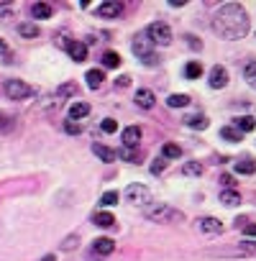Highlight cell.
<instances>
[{
    "label": "cell",
    "instance_id": "44",
    "mask_svg": "<svg viewBox=\"0 0 256 261\" xmlns=\"http://www.w3.org/2000/svg\"><path fill=\"white\" fill-rule=\"evenodd\" d=\"M0 54H8V46H6V41L0 39Z\"/></svg>",
    "mask_w": 256,
    "mask_h": 261
},
{
    "label": "cell",
    "instance_id": "29",
    "mask_svg": "<svg viewBox=\"0 0 256 261\" xmlns=\"http://www.w3.org/2000/svg\"><path fill=\"white\" fill-rule=\"evenodd\" d=\"M243 77H246V82H248L251 87H256V62H248V64L243 67Z\"/></svg>",
    "mask_w": 256,
    "mask_h": 261
},
{
    "label": "cell",
    "instance_id": "4",
    "mask_svg": "<svg viewBox=\"0 0 256 261\" xmlns=\"http://www.w3.org/2000/svg\"><path fill=\"white\" fill-rule=\"evenodd\" d=\"M131 49H134V54H136V57H141V59L154 57V41L146 36V31H141V34H136V36H134Z\"/></svg>",
    "mask_w": 256,
    "mask_h": 261
},
{
    "label": "cell",
    "instance_id": "2",
    "mask_svg": "<svg viewBox=\"0 0 256 261\" xmlns=\"http://www.w3.org/2000/svg\"><path fill=\"white\" fill-rule=\"evenodd\" d=\"M144 215H146L151 223H172V220H182V218H185L180 210H174V207H169V205H164V202L149 205V207L144 210Z\"/></svg>",
    "mask_w": 256,
    "mask_h": 261
},
{
    "label": "cell",
    "instance_id": "43",
    "mask_svg": "<svg viewBox=\"0 0 256 261\" xmlns=\"http://www.w3.org/2000/svg\"><path fill=\"white\" fill-rule=\"evenodd\" d=\"M6 13L11 16V6H3V3H0V16H6Z\"/></svg>",
    "mask_w": 256,
    "mask_h": 261
},
{
    "label": "cell",
    "instance_id": "26",
    "mask_svg": "<svg viewBox=\"0 0 256 261\" xmlns=\"http://www.w3.org/2000/svg\"><path fill=\"white\" fill-rule=\"evenodd\" d=\"M200 74H202V64H200V62H190V64L185 67V77H187V80H197Z\"/></svg>",
    "mask_w": 256,
    "mask_h": 261
},
{
    "label": "cell",
    "instance_id": "32",
    "mask_svg": "<svg viewBox=\"0 0 256 261\" xmlns=\"http://www.w3.org/2000/svg\"><path fill=\"white\" fill-rule=\"evenodd\" d=\"M100 205H105V207H113V205H118V192H115V190L105 192V195L100 197Z\"/></svg>",
    "mask_w": 256,
    "mask_h": 261
},
{
    "label": "cell",
    "instance_id": "16",
    "mask_svg": "<svg viewBox=\"0 0 256 261\" xmlns=\"http://www.w3.org/2000/svg\"><path fill=\"white\" fill-rule=\"evenodd\" d=\"M85 115H90V105H87V102H74V105L69 108V120H80V118H85Z\"/></svg>",
    "mask_w": 256,
    "mask_h": 261
},
{
    "label": "cell",
    "instance_id": "34",
    "mask_svg": "<svg viewBox=\"0 0 256 261\" xmlns=\"http://www.w3.org/2000/svg\"><path fill=\"white\" fill-rule=\"evenodd\" d=\"M11 128H13V118H6V115H0V134H8Z\"/></svg>",
    "mask_w": 256,
    "mask_h": 261
},
{
    "label": "cell",
    "instance_id": "11",
    "mask_svg": "<svg viewBox=\"0 0 256 261\" xmlns=\"http://www.w3.org/2000/svg\"><path fill=\"white\" fill-rule=\"evenodd\" d=\"M97 13H100V18H118L123 13V3H103L97 8Z\"/></svg>",
    "mask_w": 256,
    "mask_h": 261
},
{
    "label": "cell",
    "instance_id": "14",
    "mask_svg": "<svg viewBox=\"0 0 256 261\" xmlns=\"http://www.w3.org/2000/svg\"><path fill=\"white\" fill-rule=\"evenodd\" d=\"M49 16H52V6H49V3H34V6H31V18L44 21V18H49Z\"/></svg>",
    "mask_w": 256,
    "mask_h": 261
},
{
    "label": "cell",
    "instance_id": "40",
    "mask_svg": "<svg viewBox=\"0 0 256 261\" xmlns=\"http://www.w3.org/2000/svg\"><path fill=\"white\" fill-rule=\"evenodd\" d=\"M220 182H223V185H225L228 190L233 187V177H231V174H223V177H220Z\"/></svg>",
    "mask_w": 256,
    "mask_h": 261
},
{
    "label": "cell",
    "instance_id": "6",
    "mask_svg": "<svg viewBox=\"0 0 256 261\" xmlns=\"http://www.w3.org/2000/svg\"><path fill=\"white\" fill-rule=\"evenodd\" d=\"M6 92H8L11 100H23V97H29L34 90H31L26 82H21V80H8V82H6Z\"/></svg>",
    "mask_w": 256,
    "mask_h": 261
},
{
    "label": "cell",
    "instance_id": "31",
    "mask_svg": "<svg viewBox=\"0 0 256 261\" xmlns=\"http://www.w3.org/2000/svg\"><path fill=\"white\" fill-rule=\"evenodd\" d=\"M182 172L190 174V177H197V174H202V164H200V162H187V164L182 167Z\"/></svg>",
    "mask_w": 256,
    "mask_h": 261
},
{
    "label": "cell",
    "instance_id": "35",
    "mask_svg": "<svg viewBox=\"0 0 256 261\" xmlns=\"http://www.w3.org/2000/svg\"><path fill=\"white\" fill-rule=\"evenodd\" d=\"M164 167H167V159H164V156H159V159H154L151 172H154V174H162V172H164Z\"/></svg>",
    "mask_w": 256,
    "mask_h": 261
},
{
    "label": "cell",
    "instance_id": "1",
    "mask_svg": "<svg viewBox=\"0 0 256 261\" xmlns=\"http://www.w3.org/2000/svg\"><path fill=\"white\" fill-rule=\"evenodd\" d=\"M213 31L220 39H228V41L243 39L248 34V16H246L243 6L241 3H225V6H220V11L213 16Z\"/></svg>",
    "mask_w": 256,
    "mask_h": 261
},
{
    "label": "cell",
    "instance_id": "30",
    "mask_svg": "<svg viewBox=\"0 0 256 261\" xmlns=\"http://www.w3.org/2000/svg\"><path fill=\"white\" fill-rule=\"evenodd\" d=\"M115 156H120L123 162H139V151L136 149H128V146H123Z\"/></svg>",
    "mask_w": 256,
    "mask_h": 261
},
{
    "label": "cell",
    "instance_id": "3",
    "mask_svg": "<svg viewBox=\"0 0 256 261\" xmlns=\"http://www.w3.org/2000/svg\"><path fill=\"white\" fill-rule=\"evenodd\" d=\"M146 36H149L154 44H159V46H167V44H172V29H169L164 21H157V23H151V26L146 29Z\"/></svg>",
    "mask_w": 256,
    "mask_h": 261
},
{
    "label": "cell",
    "instance_id": "45",
    "mask_svg": "<svg viewBox=\"0 0 256 261\" xmlns=\"http://www.w3.org/2000/svg\"><path fill=\"white\" fill-rule=\"evenodd\" d=\"M44 261H54V256H52V253H49V256H44Z\"/></svg>",
    "mask_w": 256,
    "mask_h": 261
},
{
    "label": "cell",
    "instance_id": "13",
    "mask_svg": "<svg viewBox=\"0 0 256 261\" xmlns=\"http://www.w3.org/2000/svg\"><path fill=\"white\" fill-rule=\"evenodd\" d=\"M67 51H69V57H72L74 62H85V59H87V46L80 44V41H69Z\"/></svg>",
    "mask_w": 256,
    "mask_h": 261
},
{
    "label": "cell",
    "instance_id": "24",
    "mask_svg": "<svg viewBox=\"0 0 256 261\" xmlns=\"http://www.w3.org/2000/svg\"><path fill=\"white\" fill-rule=\"evenodd\" d=\"M92 223H95V225H100V228H110V225L115 223V218H113L110 213H95Z\"/></svg>",
    "mask_w": 256,
    "mask_h": 261
},
{
    "label": "cell",
    "instance_id": "41",
    "mask_svg": "<svg viewBox=\"0 0 256 261\" xmlns=\"http://www.w3.org/2000/svg\"><path fill=\"white\" fill-rule=\"evenodd\" d=\"M128 80H131V77H125V74H123V77H118V80H115V85H118V87H125V85H128Z\"/></svg>",
    "mask_w": 256,
    "mask_h": 261
},
{
    "label": "cell",
    "instance_id": "22",
    "mask_svg": "<svg viewBox=\"0 0 256 261\" xmlns=\"http://www.w3.org/2000/svg\"><path fill=\"white\" fill-rule=\"evenodd\" d=\"M92 151H95L103 162H113V159H115V151H113V149H108V146H103V144H95V146H92Z\"/></svg>",
    "mask_w": 256,
    "mask_h": 261
},
{
    "label": "cell",
    "instance_id": "28",
    "mask_svg": "<svg viewBox=\"0 0 256 261\" xmlns=\"http://www.w3.org/2000/svg\"><path fill=\"white\" fill-rule=\"evenodd\" d=\"M162 154H164V159H180L182 156V149L177 144H164L162 146Z\"/></svg>",
    "mask_w": 256,
    "mask_h": 261
},
{
    "label": "cell",
    "instance_id": "36",
    "mask_svg": "<svg viewBox=\"0 0 256 261\" xmlns=\"http://www.w3.org/2000/svg\"><path fill=\"white\" fill-rule=\"evenodd\" d=\"M59 95H62V97H67V95H77V85H72V82H69V85H62V87H59Z\"/></svg>",
    "mask_w": 256,
    "mask_h": 261
},
{
    "label": "cell",
    "instance_id": "23",
    "mask_svg": "<svg viewBox=\"0 0 256 261\" xmlns=\"http://www.w3.org/2000/svg\"><path fill=\"white\" fill-rule=\"evenodd\" d=\"M236 172H238V174H253V172H256V162L241 159V162H236Z\"/></svg>",
    "mask_w": 256,
    "mask_h": 261
},
{
    "label": "cell",
    "instance_id": "18",
    "mask_svg": "<svg viewBox=\"0 0 256 261\" xmlns=\"http://www.w3.org/2000/svg\"><path fill=\"white\" fill-rule=\"evenodd\" d=\"M220 136H223L225 141H231V144H238L243 134H241L238 128H233V125H225V128H220Z\"/></svg>",
    "mask_w": 256,
    "mask_h": 261
},
{
    "label": "cell",
    "instance_id": "15",
    "mask_svg": "<svg viewBox=\"0 0 256 261\" xmlns=\"http://www.w3.org/2000/svg\"><path fill=\"white\" fill-rule=\"evenodd\" d=\"M85 80H87V87H92V90H97V87L103 85V80H105V74H103V69H90V72L85 74Z\"/></svg>",
    "mask_w": 256,
    "mask_h": 261
},
{
    "label": "cell",
    "instance_id": "9",
    "mask_svg": "<svg viewBox=\"0 0 256 261\" xmlns=\"http://www.w3.org/2000/svg\"><path fill=\"white\" fill-rule=\"evenodd\" d=\"M141 141V128H136V125H128L125 130H123V146H128V149H136V144Z\"/></svg>",
    "mask_w": 256,
    "mask_h": 261
},
{
    "label": "cell",
    "instance_id": "5",
    "mask_svg": "<svg viewBox=\"0 0 256 261\" xmlns=\"http://www.w3.org/2000/svg\"><path fill=\"white\" fill-rule=\"evenodd\" d=\"M123 195H125L128 202H134V205H146L151 200V190L146 185H128Z\"/></svg>",
    "mask_w": 256,
    "mask_h": 261
},
{
    "label": "cell",
    "instance_id": "33",
    "mask_svg": "<svg viewBox=\"0 0 256 261\" xmlns=\"http://www.w3.org/2000/svg\"><path fill=\"white\" fill-rule=\"evenodd\" d=\"M64 130H67V134H72V136H77V134H82V125L77 120H67L64 123Z\"/></svg>",
    "mask_w": 256,
    "mask_h": 261
},
{
    "label": "cell",
    "instance_id": "25",
    "mask_svg": "<svg viewBox=\"0 0 256 261\" xmlns=\"http://www.w3.org/2000/svg\"><path fill=\"white\" fill-rule=\"evenodd\" d=\"M103 67L118 69V67H120V57H118L115 51H105V54H103Z\"/></svg>",
    "mask_w": 256,
    "mask_h": 261
},
{
    "label": "cell",
    "instance_id": "12",
    "mask_svg": "<svg viewBox=\"0 0 256 261\" xmlns=\"http://www.w3.org/2000/svg\"><path fill=\"white\" fill-rule=\"evenodd\" d=\"M92 251H95L97 256H110V253L115 251V243H113L110 238H97V241L92 243Z\"/></svg>",
    "mask_w": 256,
    "mask_h": 261
},
{
    "label": "cell",
    "instance_id": "17",
    "mask_svg": "<svg viewBox=\"0 0 256 261\" xmlns=\"http://www.w3.org/2000/svg\"><path fill=\"white\" fill-rule=\"evenodd\" d=\"M220 202L228 205V207H236V205H241V195L236 190H223L220 192Z\"/></svg>",
    "mask_w": 256,
    "mask_h": 261
},
{
    "label": "cell",
    "instance_id": "21",
    "mask_svg": "<svg viewBox=\"0 0 256 261\" xmlns=\"http://www.w3.org/2000/svg\"><path fill=\"white\" fill-rule=\"evenodd\" d=\"M18 34H21L23 39H36V36H39V26H36V23H21V26H18Z\"/></svg>",
    "mask_w": 256,
    "mask_h": 261
},
{
    "label": "cell",
    "instance_id": "8",
    "mask_svg": "<svg viewBox=\"0 0 256 261\" xmlns=\"http://www.w3.org/2000/svg\"><path fill=\"white\" fill-rule=\"evenodd\" d=\"M197 228H200L202 233H208V236L223 233V223H220L218 218H200V220H197Z\"/></svg>",
    "mask_w": 256,
    "mask_h": 261
},
{
    "label": "cell",
    "instance_id": "10",
    "mask_svg": "<svg viewBox=\"0 0 256 261\" xmlns=\"http://www.w3.org/2000/svg\"><path fill=\"white\" fill-rule=\"evenodd\" d=\"M134 100H136V105H139V108H144V110H151V108H154V102H157V100H154V92H151V90H146V87L136 90V97H134Z\"/></svg>",
    "mask_w": 256,
    "mask_h": 261
},
{
    "label": "cell",
    "instance_id": "7",
    "mask_svg": "<svg viewBox=\"0 0 256 261\" xmlns=\"http://www.w3.org/2000/svg\"><path fill=\"white\" fill-rule=\"evenodd\" d=\"M210 87L213 90H223L225 85H228V69L225 67H220V64H215L213 69H210Z\"/></svg>",
    "mask_w": 256,
    "mask_h": 261
},
{
    "label": "cell",
    "instance_id": "38",
    "mask_svg": "<svg viewBox=\"0 0 256 261\" xmlns=\"http://www.w3.org/2000/svg\"><path fill=\"white\" fill-rule=\"evenodd\" d=\"M77 246V236H72V238H64V243H62V248L64 251H69V248H74Z\"/></svg>",
    "mask_w": 256,
    "mask_h": 261
},
{
    "label": "cell",
    "instance_id": "19",
    "mask_svg": "<svg viewBox=\"0 0 256 261\" xmlns=\"http://www.w3.org/2000/svg\"><path fill=\"white\" fill-rule=\"evenodd\" d=\"M185 123H187L190 128H197V130L208 128V118H205L202 113H197V115H190V118H185Z\"/></svg>",
    "mask_w": 256,
    "mask_h": 261
},
{
    "label": "cell",
    "instance_id": "27",
    "mask_svg": "<svg viewBox=\"0 0 256 261\" xmlns=\"http://www.w3.org/2000/svg\"><path fill=\"white\" fill-rule=\"evenodd\" d=\"M187 102H190V97H187V95H182V92H177V95H169V97H167V105H169V108H185Z\"/></svg>",
    "mask_w": 256,
    "mask_h": 261
},
{
    "label": "cell",
    "instance_id": "39",
    "mask_svg": "<svg viewBox=\"0 0 256 261\" xmlns=\"http://www.w3.org/2000/svg\"><path fill=\"white\" fill-rule=\"evenodd\" d=\"M243 233H246V236H256V223H248V225H243Z\"/></svg>",
    "mask_w": 256,
    "mask_h": 261
},
{
    "label": "cell",
    "instance_id": "42",
    "mask_svg": "<svg viewBox=\"0 0 256 261\" xmlns=\"http://www.w3.org/2000/svg\"><path fill=\"white\" fill-rule=\"evenodd\" d=\"M187 44H190L192 49H202V44H200V41H197L195 36H190V41H187Z\"/></svg>",
    "mask_w": 256,
    "mask_h": 261
},
{
    "label": "cell",
    "instance_id": "37",
    "mask_svg": "<svg viewBox=\"0 0 256 261\" xmlns=\"http://www.w3.org/2000/svg\"><path fill=\"white\" fill-rule=\"evenodd\" d=\"M103 130H105V134H113V130H118V123L113 118H105L103 120Z\"/></svg>",
    "mask_w": 256,
    "mask_h": 261
},
{
    "label": "cell",
    "instance_id": "20",
    "mask_svg": "<svg viewBox=\"0 0 256 261\" xmlns=\"http://www.w3.org/2000/svg\"><path fill=\"white\" fill-rule=\"evenodd\" d=\"M236 128L241 130V134H248V130H253V128H256V120H253L251 115H243V118H238V120H236Z\"/></svg>",
    "mask_w": 256,
    "mask_h": 261
}]
</instances>
